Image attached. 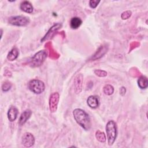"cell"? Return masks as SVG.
I'll return each mask as SVG.
<instances>
[{
  "instance_id": "cell-1",
  "label": "cell",
  "mask_w": 148,
  "mask_h": 148,
  "mask_svg": "<svg viewBox=\"0 0 148 148\" xmlns=\"http://www.w3.org/2000/svg\"><path fill=\"white\" fill-rule=\"evenodd\" d=\"M73 116L76 123L84 130H89L91 127V122L89 115L83 109L76 108L73 110Z\"/></svg>"
},
{
  "instance_id": "cell-2",
  "label": "cell",
  "mask_w": 148,
  "mask_h": 148,
  "mask_svg": "<svg viewBox=\"0 0 148 148\" xmlns=\"http://www.w3.org/2000/svg\"><path fill=\"white\" fill-rule=\"evenodd\" d=\"M106 138L109 146H112L116 140L117 135V128L116 123L113 120L109 121L105 127Z\"/></svg>"
},
{
  "instance_id": "cell-3",
  "label": "cell",
  "mask_w": 148,
  "mask_h": 148,
  "mask_svg": "<svg viewBox=\"0 0 148 148\" xmlns=\"http://www.w3.org/2000/svg\"><path fill=\"white\" fill-rule=\"evenodd\" d=\"M47 56V51L46 50H41L35 54L29 60L28 64L32 68L39 67L43 64Z\"/></svg>"
},
{
  "instance_id": "cell-4",
  "label": "cell",
  "mask_w": 148,
  "mask_h": 148,
  "mask_svg": "<svg viewBox=\"0 0 148 148\" xmlns=\"http://www.w3.org/2000/svg\"><path fill=\"white\" fill-rule=\"evenodd\" d=\"M28 88L32 92L36 94H40L45 91V85L40 80L32 79L28 83Z\"/></svg>"
},
{
  "instance_id": "cell-5",
  "label": "cell",
  "mask_w": 148,
  "mask_h": 148,
  "mask_svg": "<svg viewBox=\"0 0 148 148\" xmlns=\"http://www.w3.org/2000/svg\"><path fill=\"white\" fill-rule=\"evenodd\" d=\"M30 22L29 18L24 16H16L10 17L8 23L18 27H25Z\"/></svg>"
},
{
  "instance_id": "cell-6",
  "label": "cell",
  "mask_w": 148,
  "mask_h": 148,
  "mask_svg": "<svg viewBox=\"0 0 148 148\" xmlns=\"http://www.w3.org/2000/svg\"><path fill=\"white\" fill-rule=\"evenodd\" d=\"M60 99V94L57 92L52 93L49 98V109L51 112L54 113L57 109L58 103Z\"/></svg>"
},
{
  "instance_id": "cell-7",
  "label": "cell",
  "mask_w": 148,
  "mask_h": 148,
  "mask_svg": "<svg viewBox=\"0 0 148 148\" xmlns=\"http://www.w3.org/2000/svg\"><path fill=\"white\" fill-rule=\"evenodd\" d=\"M21 143L26 147H30L35 143V138L29 132H25L21 138Z\"/></svg>"
},
{
  "instance_id": "cell-8",
  "label": "cell",
  "mask_w": 148,
  "mask_h": 148,
  "mask_svg": "<svg viewBox=\"0 0 148 148\" xmlns=\"http://www.w3.org/2000/svg\"><path fill=\"white\" fill-rule=\"evenodd\" d=\"M83 76L82 73L78 74L74 79V91L76 94H79L82 91L83 86Z\"/></svg>"
},
{
  "instance_id": "cell-9",
  "label": "cell",
  "mask_w": 148,
  "mask_h": 148,
  "mask_svg": "<svg viewBox=\"0 0 148 148\" xmlns=\"http://www.w3.org/2000/svg\"><path fill=\"white\" fill-rule=\"evenodd\" d=\"M62 27L61 24L60 23H56V24L53 25L47 31V32L45 34V35L43 37V38L41 39V42H43L49 39H50L53 34L57 31L61 27Z\"/></svg>"
},
{
  "instance_id": "cell-10",
  "label": "cell",
  "mask_w": 148,
  "mask_h": 148,
  "mask_svg": "<svg viewBox=\"0 0 148 148\" xmlns=\"http://www.w3.org/2000/svg\"><path fill=\"white\" fill-rule=\"evenodd\" d=\"M108 50V47L106 45L100 46L99 47L97 50V51L95 53V54L92 56L91 60L92 61H94V60L99 59L102 56H103V55L105 54Z\"/></svg>"
},
{
  "instance_id": "cell-11",
  "label": "cell",
  "mask_w": 148,
  "mask_h": 148,
  "mask_svg": "<svg viewBox=\"0 0 148 148\" xmlns=\"http://www.w3.org/2000/svg\"><path fill=\"white\" fill-rule=\"evenodd\" d=\"M18 114V109L14 106H10L7 113L8 119L9 120V121L13 122L15 121L17 117Z\"/></svg>"
},
{
  "instance_id": "cell-12",
  "label": "cell",
  "mask_w": 148,
  "mask_h": 148,
  "mask_svg": "<svg viewBox=\"0 0 148 148\" xmlns=\"http://www.w3.org/2000/svg\"><path fill=\"white\" fill-rule=\"evenodd\" d=\"M32 114V111L30 109L25 110L20 115L18 119V124L21 126L23 125L27 120L30 118Z\"/></svg>"
},
{
  "instance_id": "cell-13",
  "label": "cell",
  "mask_w": 148,
  "mask_h": 148,
  "mask_svg": "<svg viewBox=\"0 0 148 148\" xmlns=\"http://www.w3.org/2000/svg\"><path fill=\"white\" fill-rule=\"evenodd\" d=\"M87 103L88 106L92 108L95 109L99 105V100L98 97L96 95H90L87 99Z\"/></svg>"
},
{
  "instance_id": "cell-14",
  "label": "cell",
  "mask_w": 148,
  "mask_h": 148,
  "mask_svg": "<svg viewBox=\"0 0 148 148\" xmlns=\"http://www.w3.org/2000/svg\"><path fill=\"white\" fill-rule=\"evenodd\" d=\"M20 8L22 11L27 13H31L34 10V8L32 4L27 1H23L20 3Z\"/></svg>"
},
{
  "instance_id": "cell-15",
  "label": "cell",
  "mask_w": 148,
  "mask_h": 148,
  "mask_svg": "<svg viewBox=\"0 0 148 148\" xmlns=\"http://www.w3.org/2000/svg\"><path fill=\"white\" fill-rule=\"evenodd\" d=\"M82 24V20H81L80 18L78 17H72L71 19L70 23H69L71 28L73 29H77L79 27H80Z\"/></svg>"
},
{
  "instance_id": "cell-16",
  "label": "cell",
  "mask_w": 148,
  "mask_h": 148,
  "mask_svg": "<svg viewBox=\"0 0 148 148\" xmlns=\"http://www.w3.org/2000/svg\"><path fill=\"white\" fill-rule=\"evenodd\" d=\"M18 54H19V51L18 49L14 47L8 53L7 55V59L10 61H14L18 57Z\"/></svg>"
},
{
  "instance_id": "cell-17",
  "label": "cell",
  "mask_w": 148,
  "mask_h": 148,
  "mask_svg": "<svg viewBox=\"0 0 148 148\" xmlns=\"http://www.w3.org/2000/svg\"><path fill=\"white\" fill-rule=\"evenodd\" d=\"M138 84L140 88L145 89L148 86V80L145 76H142L138 79Z\"/></svg>"
},
{
  "instance_id": "cell-18",
  "label": "cell",
  "mask_w": 148,
  "mask_h": 148,
  "mask_svg": "<svg viewBox=\"0 0 148 148\" xmlns=\"http://www.w3.org/2000/svg\"><path fill=\"white\" fill-rule=\"evenodd\" d=\"M95 138L96 139L101 143H105L106 140V136L105 133L100 130H97L95 132Z\"/></svg>"
},
{
  "instance_id": "cell-19",
  "label": "cell",
  "mask_w": 148,
  "mask_h": 148,
  "mask_svg": "<svg viewBox=\"0 0 148 148\" xmlns=\"http://www.w3.org/2000/svg\"><path fill=\"white\" fill-rule=\"evenodd\" d=\"M103 92L106 95H111L114 92V87L110 84H106L103 87Z\"/></svg>"
},
{
  "instance_id": "cell-20",
  "label": "cell",
  "mask_w": 148,
  "mask_h": 148,
  "mask_svg": "<svg viewBox=\"0 0 148 148\" xmlns=\"http://www.w3.org/2000/svg\"><path fill=\"white\" fill-rule=\"evenodd\" d=\"M12 83L8 81L5 82L2 85V90L4 92L8 91L12 87Z\"/></svg>"
},
{
  "instance_id": "cell-21",
  "label": "cell",
  "mask_w": 148,
  "mask_h": 148,
  "mask_svg": "<svg viewBox=\"0 0 148 148\" xmlns=\"http://www.w3.org/2000/svg\"><path fill=\"white\" fill-rule=\"evenodd\" d=\"M94 73L101 77H103L107 76V72L105 71L101 70V69H95L94 71Z\"/></svg>"
},
{
  "instance_id": "cell-22",
  "label": "cell",
  "mask_w": 148,
  "mask_h": 148,
  "mask_svg": "<svg viewBox=\"0 0 148 148\" xmlns=\"http://www.w3.org/2000/svg\"><path fill=\"white\" fill-rule=\"evenodd\" d=\"M131 14H132L131 11L127 10V11H125V12L122 13V14L121 15V18L123 20H127V19L131 17Z\"/></svg>"
},
{
  "instance_id": "cell-23",
  "label": "cell",
  "mask_w": 148,
  "mask_h": 148,
  "mask_svg": "<svg viewBox=\"0 0 148 148\" xmlns=\"http://www.w3.org/2000/svg\"><path fill=\"white\" fill-rule=\"evenodd\" d=\"M100 2V1H97V0H90L89 1V5L92 8V9H95L98 5L99 4V3Z\"/></svg>"
},
{
  "instance_id": "cell-24",
  "label": "cell",
  "mask_w": 148,
  "mask_h": 148,
  "mask_svg": "<svg viewBox=\"0 0 148 148\" xmlns=\"http://www.w3.org/2000/svg\"><path fill=\"white\" fill-rule=\"evenodd\" d=\"M120 94L121 95H124L125 94V92H126V89L124 87H122L121 88H120Z\"/></svg>"
},
{
  "instance_id": "cell-25",
  "label": "cell",
  "mask_w": 148,
  "mask_h": 148,
  "mask_svg": "<svg viewBox=\"0 0 148 148\" xmlns=\"http://www.w3.org/2000/svg\"><path fill=\"white\" fill-rule=\"evenodd\" d=\"M1 38H2V32H3V31H2V29H1Z\"/></svg>"
}]
</instances>
